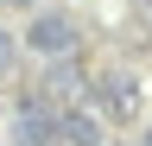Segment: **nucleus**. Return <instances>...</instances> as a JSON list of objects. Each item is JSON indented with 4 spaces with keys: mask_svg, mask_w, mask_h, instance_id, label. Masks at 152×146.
<instances>
[{
    "mask_svg": "<svg viewBox=\"0 0 152 146\" xmlns=\"http://www.w3.org/2000/svg\"><path fill=\"white\" fill-rule=\"evenodd\" d=\"M26 45H32V51H51V57H64V51L76 45V19H70V13H57V7L38 13V19L26 26Z\"/></svg>",
    "mask_w": 152,
    "mask_h": 146,
    "instance_id": "obj_1",
    "label": "nucleus"
},
{
    "mask_svg": "<svg viewBox=\"0 0 152 146\" xmlns=\"http://www.w3.org/2000/svg\"><path fill=\"white\" fill-rule=\"evenodd\" d=\"M51 134H57V114H51L45 102H26V108H19V121H13V146H45Z\"/></svg>",
    "mask_w": 152,
    "mask_h": 146,
    "instance_id": "obj_2",
    "label": "nucleus"
},
{
    "mask_svg": "<svg viewBox=\"0 0 152 146\" xmlns=\"http://www.w3.org/2000/svg\"><path fill=\"white\" fill-rule=\"evenodd\" d=\"M95 95H102L114 114H133V102H140V89H133L121 70H108V76H95Z\"/></svg>",
    "mask_w": 152,
    "mask_h": 146,
    "instance_id": "obj_3",
    "label": "nucleus"
},
{
    "mask_svg": "<svg viewBox=\"0 0 152 146\" xmlns=\"http://www.w3.org/2000/svg\"><path fill=\"white\" fill-rule=\"evenodd\" d=\"M57 140H64V146H102L95 121H89V114H76V108H70V114H57Z\"/></svg>",
    "mask_w": 152,
    "mask_h": 146,
    "instance_id": "obj_4",
    "label": "nucleus"
},
{
    "mask_svg": "<svg viewBox=\"0 0 152 146\" xmlns=\"http://www.w3.org/2000/svg\"><path fill=\"white\" fill-rule=\"evenodd\" d=\"M13 57H19V45L7 38V32H0V76H7V70H13Z\"/></svg>",
    "mask_w": 152,
    "mask_h": 146,
    "instance_id": "obj_5",
    "label": "nucleus"
},
{
    "mask_svg": "<svg viewBox=\"0 0 152 146\" xmlns=\"http://www.w3.org/2000/svg\"><path fill=\"white\" fill-rule=\"evenodd\" d=\"M0 7H32V0H0Z\"/></svg>",
    "mask_w": 152,
    "mask_h": 146,
    "instance_id": "obj_6",
    "label": "nucleus"
},
{
    "mask_svg": "<svg viewBox=\"0 0 152 146\" xmlns=\"http://www.w3.org/2000/svg\"><path fill=\"white\" fill-rule=\"evenodd\" d=\"M146 146H152V134H146Z\"/></svg>",
    "mask_w": 152,
    "mask_h": 146,
    "instance_id": "obj_7",
    "label": "nucleus"
}]
</instances>
